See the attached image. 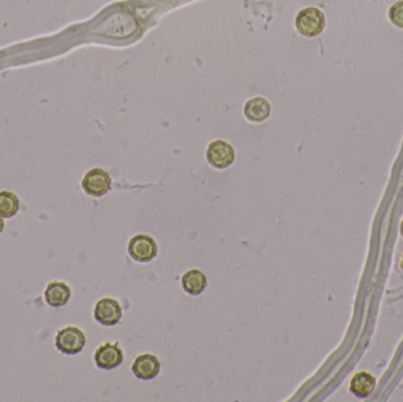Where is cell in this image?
Instances as JSON below:
<instances>
[{"label": "cell", "instance_id": "cell-1", "mask_svg": "<svg viewBox=\"0 0 403 402\" xmlns=\"http://www.w3.org/2000/svg\"><path fill=\"white\" fill-rule=\"evenodd\" d=\"M87 343V336L80 328L75 326L59 329L55 338V348L60 353L67 355H76L84 349Z\"/></svg>", "mask_w": 403, "mask_h": 402}, {"label": "cell", "instance_id": "cell-2", "mask_svg": "<svg viewBox=\"0 0 403 402\" xmlns=\"http://www.w3.org/2000/svg\"><path fill=\"white\" fill-rule=\"evenodd\" d=\"M295 25L302 36L313 38L318 36L325 30V15L320 8H303L298 12Z\"/></svg>", "mask_w": 403, "mask_h": 402}, {"label": "cell", "instance_id": "cell-3", "mask_svg": "<svg viewBox=\"0 0 403 402\" xmlns=\"http://www.w3.org/2000/svg\"><path fill=\"white\" fill-rule=\"evenodd\" d=\"M82 186L87 195L102 198L111 189V177L105 170L94 168L85 174L82 180Z\"/></svg>", "mask_w": 403, "mask_h": 402}, {"label": "cell", "instance_id": "cell-4", "mask_svg": "<svg viewBox=\"0 0 403 402\" xmlns=\"http://www.w3.org/2000/svg\"><path fill=\"white\" fill-rule=\"evenodd\" d=\"M128 252L131 259L142 263L153 260L157 255V243L153 237L139 234L130 240Z\"/></svg>", "mask_w": 403, "mask_h": 402}, {"label": "cell", "instance_id": "cell-5", "mask_svg": "<svg viewBox=\"0 0 403 402\" xmlns=\"http://www.w3.org/2000/svg\"><path fill=\"white\" fill-rule=\"evenodd\" d=\"M94 359L98 368L110 371L121 366L124 360V354L118 343L106 342L97 348Z\"/></svg>", "mask_w": 403, "mask_h": 402}, {"label": "cell", "instance_id": "cell-6", "mask_svg": "<svg viewBox=\"0 0 403 402\" xmlns=\"http://www.w3.org/2000/svg\"><path fill=\"white\" fill-rule=\"evenodd\" d=\"M94 319L103 326H114L121 319V307L118 301L111 297H104L96 304Z\"/></svg>", "mask_w": 403, "mask_h": 402}, {"label": "cell", "instance_id": "cell-7", "mask_svg": "<svg viewBox=\"0 0 403 402\" xmlns=\"http://www.w3.org/2000/svg\"><path fill=\"white\" fill-rule=\"evenodd\" d=\"M207 162L216 169H225L234 163L235 151L229 143L215 141L207 148Z\"/></svg>", "mask_w": 403, "mask_h": 402}, {"label": "cell", "instance_id": "cell-8", "mask_svg": "<svg viewBox=\"0 0 403 402\" xmlns=\"http://www.w3.org/2000/svg\"><path fill=\"white\" fill-rule=\"evenodd\" d=\"M133 374L141 380H151L156 378L161 371V362L153 354L139 355L131 366Z\"/></svg>", "mask_w": 403, "mask_h": 402}, {"label": "cell", "instance_id": "cell-9", "mask_svg": "<svg viewBox=\"0 0 403 402\" xmlns=\"http://www.w3.org/2000/svg\"><path fill=\"white\" fill-rule=\"evenodd\" d=\"M47 304L51 307H63L71 297V288L63 281H52L44 292Z\"/></svg>", "mask_w": 403, "mask_h": 402}, {"label": "cell", "instance_id": "cell-10", "mask_svg": "<svg viewBox=\"0 0 403 402\" xmlns=\"http://www.w3.org/2000/svg\"><path fill=\"white\" fill-rule=\"evenodd\" d=\"M376 378L369 372H359L350 381L349 390L359 399H367L375 390Z\"/></svg>", "mask_w": 403, "mask_h": 402}, {"label": "cell", "instance_id": "cell-11", "mask_svg": "<svg viewBox=\"0 0 403 402\" xmlns=\"http://www.w3.org/2000/svg\"><path fill=\"white\" fill-rule=\"evenodd\" d=\"M271 103L262 97L250 99L244 107V114L249 121L255 123L263 122L271 116Z\"/></svg>", "mask_w": 403, "mask_h": 402}, {"label": "cell", "instance_id": "cell-12", "mask_svg": "<svg viewBox=\"0 0 403 402\" xmlns=\"http://www.w3.org/2000/svg\"><path fill=\"white\" fill-rule=\"evenodd\" d=\"M207 277L198 269H191L182 277V288L189 295H200L207 288Z\"/></svg>", "mask_w": 403, "mask_h": 402}, {"label": "cell", "instance_id": "cell-13", "mask_svg": "<svg viewBox=\"0 0 403 402\" xmlns=\"http://www.w3.org/2000/svg\"><path fill=\"white\" fill-rule=\"evenodd\" d=\"M19 198L16 193L3 190L0 191V216L3 218H11L19 210Z\"/></svg>", "mask_w": 403, "mask_h": 402}, {"label": "cell", "instance_id": "cell-14", "mask_svg": "<svg viewBox=\"0 0 403 402\" xmlns=\"http://www.w3.org/2000/svg\"><path fill=\"white\" fill-rule=\"evenodd\" d=\"M389 19L397 28H403V1H399L389 8Z\"/></svg>", "mask_w": 403, "mask_h": 402}, {"label": "cell", "instance_id": "cell-15", "mask_svg": "<svg viewBox=\"0 0 403 402\" xmlns=\"http://www.w3.org/2000/svg\"><path fill=\"white\" fill-rule=\"evenodd\" d=\"M3 230H4V220L0 216V234L3 233Z\"/></svg>", "mask_w": 403, "mask_h": 402}, {"label": "cell", "instance_id": "cell-16", "mask_svg": "<svg viewBox=\"0 0 403 402\" xmlns=\"http://www.w3.org/2000/svg\"><path fill=\"white\" fill-rule=\"evenodd\" d=\"M400 233H401V235H402L403 237V220L402 222H401V225H400Z\"/></svg>", "mask_w": 403, "mask_h": 402}, {"label": "cell", "instance_id": "cell-17", "mask_svg": "<svg viewBox=\"0 0 403 402\" xmlns=\"http://www.w3.org/2000/svg\"><path fill=\"white\" fill-rule=\"evenodd\" d=\"M401 267H402V269H403V256H402V261H401Z\"/></svg>", "mask_w": 403, "mask_h": 402}]
</instances>
